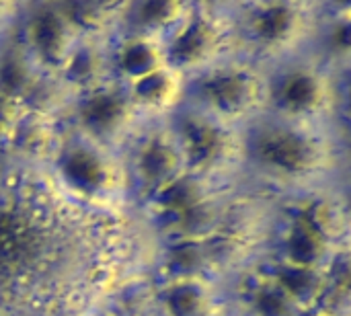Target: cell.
I'll return each instance as SVG.
<instances>
[{
    "mask_svg": "<svg viewBox=\"0 0 351 316\" xmlns=\"http://www.w3.org/2000/svg\"><path fill=\"white\" fill-rule=\"evenodd\" d=\"M341 123H306L261 113L239 134V175L302 199L335 191L343 173Z\"/></svg>",
    "mask_w": 351,
    "mask_h": 316,
    "instance_id": "6da1fadb",
    "label": "cell"
},
{
    "mask_svg": "<svg viewBox=\"0 0 351 316\" xmlns=\"http://www.w3.org/2000/svg\"><path fill=\"white\" fill-rule=\"evenodd\" d=\"M341 74L311 51L265 66L263 113L306 123H341Z\"/></svg>",
    "mask_w": 351,
    "mask_h": 316,
    "instance_id": "7a4b0ae2",
    "label": "cell"
},
{
    "mask_svg": "<svg viewBox=\"0 0 351 316\" xmlns=\"http://www.w3.org/2000/svg\"><path fill=\"white\" fill-rule=\"evenodd\" d=\"M183 82L181 105L228 127L241 130L263 113L265 66L241 51L183 78Z\"/></svg>",
    "mask_w": 351,
    "mask_h": 316,
    "instance_id": "3957f363",
    "label": "cell"
},
{
    "mask_svg": "<svg viewBox=\"0 0 351 316\" xmlns=\"http://www.w3.org/2000/svg\"><path fill=\"white\" fill-rule=\"evenodd\" d=\"M230 8L239 51L261 66L308 51L321 14V6L300 2H253Z\"/></svg>",
    "mask_w": 351,
    "mask_h": 316,
    "instance_id": "277c9868",
    "label": "cell"
},
{
    "mask_svg": "<svg viewBox=\"0 0 351 316\" xmlns=\"http://www.w3.org/2000/svg\"><path fill=\"white\" fill-rule=\"evenodd\" d=\"M56 175L60 183L78 199L105 202L130 187L125 160L115 150L76 132V138L56 154Z\"/></svg>",
    "mask_w": 351,
    "mask_h": 316,
    "instance_id": "5b68a950",
    "label": "cell"
},
{
    "mask_svg": "<svg viewBox=\"0 0 351 316\" xmlns=\"http://www.w3.org/2000/svg\"><path fill=\"white\" fill-rule=\"evenodd\" d=\"M74 132L109 148H123L142 125L123 86L103 82L70 99Z\"/></svg>",
    "mask_w": 351,
    "mask_h": 316,
    "instance_id": "8992f818",
    "label": "cell"
},
{
    "mask_svg": "<svg viewBox=\"0 0 351 316\" xmlns=\"http://www.w3.org/2000/svg\"><path fill=\"white\" fill-rule=\"evenodd\" d=\"M142 127L146 132L138 127L128 142L132 148L123 160L130 185H134L142 197L150 199L189 171L165 119L142 123Z\"/></svg>",
    "mask_w": 351,
    "mask_h": 316,
    "instance_id": "52a82bcc",
    "label": "cell"
},
{
    "mask_svg": "<svg viewBox=\"0 0 351 316\" xmlns=\"http://www.w3.org/2000/svg\"><path fill=\"white\" fill-rule=\"evenodd\" d=\"M19 31L21 33L14 39L21 43L39 74L51 80H56L66 60L82 41L60 4L23 6Z\"/></svg>",
    "mask_w": 351,
    "mask_h": 316,
    "instance_id": "ba28073f",
    "label": "cell"
},
{
    "mask_svg": "<svg viewBox=\"0 0 351 316\" xmlns=\"http://www.w3.org/2000/svg\"><path fill=\"white\" fill-rule=\"evenodd\" d=\"M158 316H210L220 311L216 284L208 278L165 282L156 298Z\"/></svg>",
    "mask_w": 351,
    "mask_h": 316,
    "instance_id": "9c48e42d",
    "label": "cell"
},
{
    "mask_svg": "<svg viewBox=\"0 0 351 316\" xmlns=\"http://www.w3.org/2000/svg\"><path fill=\"white\" fill-rule=\"evenodd\" d=\"M306 316H348V315H341V313H335V311H329V308H319V311H315V313H308Z\"/></svg>",
    "mask_w": 351,
    "mask_h": 316,
    "instance_id": "30bf717a",
    "label": "cell"
}]
</instances>
